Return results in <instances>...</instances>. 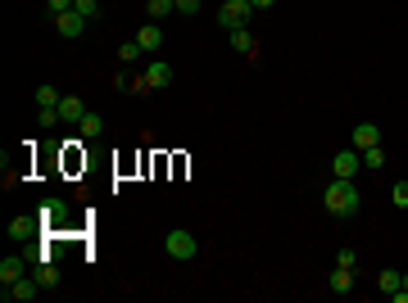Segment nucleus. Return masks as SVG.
<instances>
[{"label": "nucleus", "mask_w": 408, "mask_h": 303, "mask_svg": "<svg viewBox=\"0 0 408 303\" xmlns=\"http://www.w3.org/2000/svg\"><path fill=\"white\" fill-rule=\"evenodd\" d=\"M64 217H68L64 199H45V204H41V222H45V227H64Z\"/></svg>", "instance_id": "obj_11"}, {"label": "nucleus", "mask_w": 408, "mask_h": 303, "mask_svg": "<svg viewBox=\"0 0 408 303\" xmlns=\"http://www.w3.org/2000/svg\"><path fill=\"white\" fill-rule=\"evenodd\" d=\"M249 14H254V5H249V0H223L218 23H223L227 32H236V27H249Z\"/></svg>", "instance_id": "obj_4"}, {"label": "nucleus", "mask_w": 408, "mask_h": 303, "mask_svg": "<svg viewBox=\"0 0 408 303\" xmlns=\"http://www.w3.org/2000/svg\"><path fill=\"white\" fill-rule=\"evenodd\" d=\"M399 285H404V271H381V276H376V290L390 294V299L399 294Z\"/></svg>", "instance_id": "obj_15"}, {"label": "nucleus", "mask_w": 408, "mask_h": 303, "mask_svg": "<svg viewBox=\"0 0 408 303\" xmlns=\"http://www.w3.org/2000/svg\"><path fill=\"white\" fill-rule=\"evenodd\" d=\"M249 5H254V10H272V5H277V0H249Z\"/></svg>", "instance_id": "obj_29"}, {"label": "nucleus", "mask_w": 408, "mask_h": 303, "mask_svg": "<svg viewBox=\"0 0 408 303\" xmlns=\"http://www.w3.org/2000/svg\"><path fill=\"white\" fill-rule=\"evenodd\" d=\"M41 227H45L41 213H37V217H14V222H10V236H14V240H32Z\"/></svg>", "instance_id": "obj_9"}, {"label": "nucleus", "mask_w": 408, "mask_h": 303, "mask_svg": "<svg viewBox=\"0 0 408 303\" xmlns=\"http://www.w3.org/2000/svg\"><path fill=\"white\" fill-rule=\"evenodd\" d=\"M172 5H177V14H195L200 10V0H172Z\"/></svg>", "instance_id": "obj_27"}, {"label": "nucleus", "mask_w": 408, "mask_h": 303, "mask_svg": "<svg viewBox=\"0 0 408 303\" xmlns=\"http://www.w3.org/2000/svg\"><path fill=\"white\" fill-rule=\"evenodd\" d=\"M332 290L336 294H354V271H349V267H336L332 271Z\"/></svg>", "instance_id": "obj_17"}, {"label": "nucleus", "mask_w": 408, "mask_h": 303, "mask_svg": "<svg viewBox=\"0 0 408 303\" xmlns=\"http://www.w3.org/2000/svg\"><path fill=\"white\" fill-rule=\"evenodd\" d=\"M336 267H349V271H354L358 267V254L354 249H340V254H336Z\"/></svg>", "instance_id": "obj_24"}, {"label": "nucleus", "mask_w": 408, "mask_h": 303, "mask_svg": "<svg viewBox=\"0 0 408 303\" xmlns=\"http://www.w3.org/2000/svg\"><path fill=\"white\" fill-rule=\"evenodd\" d=\"M163 254L168 258H177V262H191L195 254H200V245H195V236L186 227H172L168 236H163Z\"/></svg>", "instance_id": "obj_3"}, {"label": "nucleus", "mask_w": 408, "mask_h": 303, "mask_svg": "<svg viewBox=\"0 0 408 303\" xmlns=\"http://www.w3.org/2000/svg\"><path fill=\"white\" fill-rule=\"evenodd\" d=\"M136 45H141L145 54H159V45H163V27H159V23H145V27L136 32Z\"/></svg>", "instance_id": "obj_8"}, {"label": "nucleus", "mask_w": 408, "mask_h": 303, "mask_svg": "<svg viewBox=\"0 0 408 303\" xmlns=\"http://www.w3.org/2000/svg\"><path fill=\"white\" fill-rule=\"evenodd\" d=\"M86 118V104L77 96H64L59 100V122H82Z\"/></svg>", "instance_id": "obj_12"}, {"label": "nucleus", "mask_w": 408, "mask_h": 303, "mask_svg": "<svg viewBox=\"0 0 408 303\" xmlns=\"http://www.w3.org/2000/svg\"><path fill=\"white\" fill-rule=\"evenodd\" d=\"M77 127H82L86 141H100V136H105V118H100V113H86V118L77 122Z\"/></svg>", "instance_id": "obj_14"}, {"label": "nucleus", "mask_w": 408, "mask_h": 303, "mask_svg": "<svg viewBox=\"0 0 408 303\" xmlns=\"http://www.w3.org/2000/svg\"><path fill=\"white\" fill-rule=\"evenodd\" d=\"M363 154V168L367 172H381V168H386V150H381V145H372V150H358Z\"/></svg>", "instance_id": "obj_19"}, {"label": "nucleus", "mask_w": 408, "mask_h": 303, "mask_svg": "<svg viewBox=\"0 0 408 303\" xmlns=\"http://www.w3.org/2000/svg\"><path fill=\"white\" fill-rule=\"evenodd\" d=\"M323 204H327V213H336V217H354L358 208H363V195H358L354 181H340V177H336L323 190Z\"/></svg>", "instance_id": "obj_1"}, {"label": "nucleus", "mask_w": 408, "mask_h": 303, "mask_svg": "<svg viewBox=\"0 0 408 303\" xmlns=\"http://www.w3.org/2000/svg\"><path fill=\"white\" fill-rule=\"evenodd\" d=\"M28 271H23V262L19 258H5L0 262V285H14V281H23Z\"/></svg>", "instance_id": "obj_16"}, {"label": "nucleus", "mask_w": 408, "mask_h": 303, "mask_svg": "<svg viewBox=\"0 0 408 303\" xmlns=\"http://www.w3.org/2000/svg\"><path fill=\"white\" fill-rule=\"evenodd\" d=\"M32 276L41 281V290H54V285H59V271H54V262H50V258H41V267H37Z\"/></svg>", "instance_id": "obj_18"}, {"label": "nucleus", "mask_w": 408, "mask_h": 303, "mask_svg": "<svg viewBox=\"0 0 408 303\" xmlns=\"http://www.w3.org/2000/svg\"><path fill=\"white\" fill-rule=\"evenodd\" d=\"M358 172H363V154L358 150H340L332 159V177H340V181H354Z\"/></svg>", "instance_id": "obj_5"}, {"label": "nucleus", "mask_w": 408, "mask_h": 303, "mask_svg": "<svg viewBox=\"0 0 408 303\" xmlns=\"http://www.w3.org/2000/svg\"><path fill=\"white\" fill-rule=\"evenodd\" d=\"M114 87H119V91H132V87H136V77H127V73H114Z\"/></svg>", "instance_id": "obj_26"}, {"label": "nucleus", "mask_w": 408, "mask_h": 303, "mask_svg": "<svg viewBox=\"0 0 408 303\" xmlns=\"http://www.w3.org/2000/svg\"><path fill=\"white\" fill-rule=\"evenodd\" d=\"M82 14H77V10H68V14H54V32H59V36H82Z\"/></svg>", "instance_id": "obj_10"}, {"label": "nucleus", "mask_w": 408, "mask_h": 303, "mask_svg": "<svg viewBox=\"0 0 408 303\" xmlns=\"http://www.w3.org/2000/svg\"><path fill=\"white\" fill-rule=\"evenodd\" d=\"M227 36H232V50H236V54H254V50H258L249 27H236V32H227Z\"/></svg>", "instance_id": "obj_13"}, {"label": "nucleus", "mask_w": 408, "mask_h": 303, "mask_svg": "<svg viewBox=\"0 0 408 303\" xmlns=\"http://www.w3.org/2000/svg\"><path fill=\"white\" fill-rule=\"evenodd\" d=\"M37 294H41V281H37V276H23V281L5 285V299H14V303H32Z\"/></svg>", "instance_id": "obj_6"}, {"label": "nucleus", "mask_w": 408, "mask_h": 303, "mask_svg": "<svg viewBox=\"0 0 408 303\" xmlns=\"http://www.w3.org/2000/svg\"><path fill=\"white\" fill-rule=\"evenodd\" d=\"M177 10L172 0H145V14H150V23H159V19H168V14Z\"/></svg>", "instance_id": "obj_20"}, {"label": "nucleus", "mask_w": 408, "mask_h": 303, "mask_svg": "<svg viewBox=\"0 0 408 303\" xmlns=\"http://www.w3.org/2000/svg\"><path fill=\"white\" fill-rule=\"evenodd\" d=\"M45 10H50V14H68V10H73V0H45Z\"/></svg>", "instance_id": "obj_25"}, {"label": "nucleus", "mask_w": 408, "mask_h": 303, "mask_svg": "<svg viewBox=\"0 0 408 303\" xmlns=\"http://www.w3.org/2000/svg\"><path fill=\"white\" fill-rule=\"evenodd\" d=\"M73 10L82 14L86 23H91V19H100V0H73Z\"/></svg>", "instance_id": "obj_21"}, {"label": "nucleus", "mask_w": 408, "mask_h": 303, "mask_svg": "<svg viewBox=\"0 0 408 303\" xmlns=\"http://www.w3.org/2000/svg\"><path fill=\"white\" fill-rule=\"evenodd\" d=\"M163 87H172V64H163V59H150V64L141 68V77H136V96H145V91H163Z\"/></svg>", "instance_id": "obj_2"}, {"label": "nucleus", "mask_w": 408, "mask_h": 303, "mask_svg": "<svg viewBox=\"0 0 408 303\" xmlns=\"http://www.w3.org/2000/svg\"><path fill=\"white\" fill-rule=\"evenodd\" d=\"M349 145H354V150H372V145H381V127H376V122H358V127L349 131Z\"/></svg>", "instance_id": "obj_7"}, {"label": "nucleus", "mask_w": 408, "mask_h": 303, "mask_svg": "<svg viewBox=\"0 0 408 303\" xmlns=\"http://www.w3.org/2000/svg\"><path fill=\"white\" fill-rule=\"evenodd\" d=\"M141 54H145V50H141L136 41H123V45H119V59H123V64H136Z\"/></svg>", "instance_id": "obj_22"}, {"label": "nucleus", "mask_w": 408, "mask_h": 303, "mask_svg": "<svg viewBox=\"0 0 408 303\" xmlns=\"http://www.w3.org/2000/svg\"><path fill=\"white\" fill-rule=\"evenodd\" d=\"M390 199H395V208H408V181H395V190H390Z\"/></svg>", "instance_id": "obj_23"}, {"label": "nucleus", "mask_w": 408, "mask_h": 303, "mask_svg": "<svg viewBox=\"0 0 408 303\" xmlns=\"http://www.w3.org/2000/svg\"><path fill=\"white\" fill-rule=\"evenodd\" d=\"M399 303H408V271H404V285H399V294H395Z\"/></svg>", "instance_id": "obj_28"}]
</instances>
